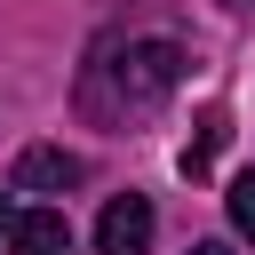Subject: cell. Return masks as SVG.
<instances>
[{"label": "cell", "mask_w": 255, "mask_h": 255, "mask_svg": "<svg viewBox=\"0 0 255 255\" xmlns=\"http://www.w3.org/2000/svg\"><path fill=\"white\" fill-rule=\"evenodd\" d=\"M223 199H231V223H239V239H255V167H247V175H231V191H223Z\"/></svg>", "instance_id": "6"}, {"label": "cell", "mask_w": 255, "mask_h": 255, "mask_svg": "<svg viewBox=\"0 0 255 255\" xmlns=\"http://www.w3.org/2000/svg\"><path fill=\"white\" fill-rule=\"evenodd\" d=\"M8 255H72V223H64V207L8 215Z\"/></svg>", "instance_id": "4"}, {"label": "cell", "mask_w": 255, "mask_h": 255, "mask_svg": "<svg viewBox=\"0 0 255 255\" xmlns=\"http://www.w3.org/2000/svg\"><path fill=\"white\" fill-rule=\"evenodd\" d=\"M223 135H231V120H223V112H199V135H191V151H183V175H207V159L223 151Z\"/></svg>", "instance_id": "5"}, {"label": "cell", "mask_w": 255, "mask_h": 255, "mask_svg": "<svg viewBox=\"0 0 255 255\" xmlns=\"http://www.w3.org/2000/svg\"><path fill=\"white\" fill-rule=\"evenodd\" d=\"M0 247H8V191H0Z\"/></svg>", "instance_id": "8"}, {"label": "cell", "mask_w": 255, "mask_h": 255, "mask_svg": "<svg viewBox=\"0 0 255 255\" xmlns=\"http://www.w3.org/2000/svg\"><path fill=\"white\" fill-rule=\"evenodd\" d=\"M88 167L72 159V151H56V143H32L24 159H16V175H8V191H72Z\"/></svg>", "instance_id": "3"}, {"label": "cell", "mask_w": 255, "mask_h": 255, "mask_svg": "<svg viewBox=\"0 0 255 255\" xmlns=\"http://www.w3.org/2000/svg\"><path fill=\"white\" fill-rule=\"evenodd\" d=\"M151 231H159L151 199H143V191H120V199L96 215V255H151Z\"/></svg>", "instance_id": "2"}, {"label": "cell", "mask_w": 255, "mask_h": 255, "mask_svg": "<svg viewBox=\"0 0 255 255\" xmlns=\"http://www.w3.org/2000/svg\"><path fill=\"white\" fill-rule=\"evenodd\" d=\"M191 255H231V247H223V239H199V247H191Z\"/></svg>", "instance_id": "7"}, {"label": "cell", "mask_w": 255, "mask_h": 255, "mask_svg": "<svg viewBox=\"0 0 255 255\" xmlns=\"http://www.w3.org/2000/svg\"><path fill=\"white\" fill-rule=\"evenodd\" d=\"M96 72L120 80V112H143V104H159V96L183 80V48H175V40H135L128 56L96 64Z\"/></svg>", "instance_id": "1"}]
</instances>
